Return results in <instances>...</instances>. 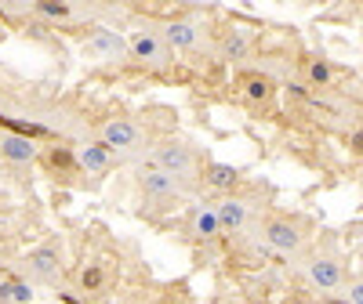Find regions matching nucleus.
I'll return each mask as SVG.
<instances>
[{"mask_svg":"<svg viewBox=\"0 0 363 304\" xmlns=\"http://www.w3.org/2000/svg\"><path fill=\"white\" fill-rule=\"evenodd\" d=\"M157 170H164L167 177L189 174V170H193V152L182 148V145H164V148H157Z\"/></svg>","mask_w":363,"mask_h":304,"instance_id":"3","label":"nucleus"},{"mask_svg":"<svg viewBox=\"0 0 363 304\" xmlns=\"http://www.w3.org/2000/svg\"><path fill=\"white\" fill-rule=\"evenodd\" d=\"M128 51L135 54V62H149V66H164L167 62V44L157 33H145V29L131 37Z\"/></svg>","mask_w":363,"mask_h":304,"instance_id":"1","label":"nucleus"},{"mask_svg":"<svg viewBox=\"0 0 363 304\" xmlns=\"http://www.w3.org/2000/svg\"><path fill=\"white\" fill-rule=\"evenodd\" d=\"M309 76H313L316 83H327V80H330V69H327L323 62H313V66H309Z\"/></svg>","mask_w":363,"mask_h":304,"instance_id":"19","label":"nucleus"},{"mask_svg":"<svg viewBox=\"0 0 363 304\" xmlns=\"http://www.w3.org/2000/svg\"><path fill=\"white\" fill-rule=\"evenodd\" d=\"M87 54L91 58H106V62H116V58L124 54V40H120L116 33H109V29H102V33H95L87 40Z\"/></svg>","mask_w":363,"mask_h":304,"instance_id":"6","label":"nucleus"},{"mask_svg":"<svg viewBox=\"0 0 363 304\" xmlns=\"http://www.w3.org/2000/svg\"><path fill=\"white\" fill-rule=\"evenodd\" d=\"M167 44H171V47H193V44H196V25H189V22H171V25H167Z\"/></svg>","mask_w":363,"mask_h":304,"instance_id":"12","label":"nucleus"},{"mask_svg":"<svg viewBox=\"0 0 363 304\" xmlns=\"http://www.w3.org/2000/svg\"><path fill=\"white\" fill-rule=\"evenodd\" d=\"M309 279H313L316 286H323V290H335V286L342 283V268H338L335 261H313V264H309Z\"/></svg>","mask_w":363,"mask_h":304,"instance_id":"9","label":"nucleus"},{"mask_svg":"<svg viewBox=\"0 0 363 304\" xmlns=\"http://www.w3.org/2000/svg\"><path fill=\"white\" fill-rule=\"evenodd\" d=\"M244 90H247V98L262 102V98H269V90H272V83H269L265 76H247V80H244Z\"/></svg>","mask_w":363,"mask_h":304,"instance_id":"15","label":"nucleus"},{"mask_svg":"<svg viewBox=\"0 0 363 304\" xmlns=\"http://www.w3.org/2000/svg\"><path fill=\"white\" fill-rule=\"evenodd\" d=\"M265 242H269L272 250L294 254V250L301 247V235H298V228L287 225V221H269V225H265Z\"/></svg>","mask_w":363,"mask_h":304,"instance_id":"4","label":"nucleus"},{"mask_svg":"<svg viewBox=\"0 0 363 304\" xmlns=\"http://www.w3.org/2000/svg\"><path fill=\"white\" fill-rule=\"evenodd\" d=\"M142 189H145V196H171L174 192V177H167L164 170H145L142 174Z\"/></svg>","mask_w":363,"mask_h":304,"instance_id":"11","label":"nucleus"},{"mask_svg":"<svg viewBox=\"0 0 363 304\" xmlns=\"http://www.w3.org/2000/svg\"><path fill=\"white\" fill-rule=\"evenodd\" d=\"M291 304H306V300H291Z\"/></svg>","mask_w":363,"mask_h":304,"instance_id":"21","label":"nucleus"},{"mask_svg":"<svg viewBox=\"0 0 363 304\" xmlns=\"http://www.w3.org/2000/svg\"><path fill=\"white\" fill-rule=\"evenodd\" d=\"M37 11H40V15H48V18H66V15H69V8H66V4H37Z\"/></svg>","mask_w":363,"mask_h":304,"instance_id":"17","label":"nucleus"},{"mask_svg":"<svg viewBox=\"0 0 363 304\" xmlns=\"http://www.w3.org/2000/svg\"><path fill=\"white\" fill-rule=\"evenodd\" d=\"M99 283H102V271H99V268L84 271V286H99Z\"/></svg>","mask_w":363,"mask_h":304,"instance_id":"20","label":"nucleus"},{"mask_svg":"<svg viewBox=\"0 0 363 304\" xmlns=\"http://www.w3.org/2000/svg\"><path fill=\"white\" fill-rule=\"evenodd\" d=\"M193 235H200V239L218 235V218H215V210H196V218H193Z\"/></svg>","mask_w":363,"mask_h":304,"instance_id":"14","label":"nucleus"},{"mask_svg":"<svg viewBox=\"0 0 363 304\" xmlns=\"http://www.w3.org/2000/svg\"><path fill=\"white\" fill-rule=\"evenodd\" d=\"M26 264H29V271H33V276H40V279H51L55 271H58V250H55V247L29 250Z\"/></svg>","mask_w":363,"mask_h":304,"instance_id":"7","label":"nucleus"},{"mask_svg":"<svg viewBox=\"0 0 363 304\" xmlns=\"http://www.w3.org/2000/svg\"><path fill=\"white\" fill-rule=\"evenodd\" d=\"M29 297H33V293H29V286H26V283H11V300L29 304Z\"/></svg>","mask_w":363,"mask_h":304,"instance_id":"18","label":"nucleus"},{"mask_svg":"<svg viewBox=\"0 0 363 304\" xmlns=\"http://www.w3.org/2000/svg\"><path fill=\"white\" fill-rule=\"evenodd\" d=\"M236 177H240V170L229 167V163H211V167H207V181H211L215 189H233Z\"/></svg>","mask_w":363,"mask_h":304,"instance_id":"13","label":"nucleus"},{"mask_svg":"<svg viewBox=\"0 0 363 304\" xmlns=\"http://www.w3.org/2000/svg\"><path fill=\"white\" fill-rule=\"evenodd\" d=\"M77 160H80V167L102 174V170H109V148H106V145H84V148L77 152Z\"/></svg>","mask_w":363,"mask_h":304,"instance_id":"10","label":"nucleus"},{"mask_svg":"<svg viewBox=\"0 0 363 304\" xmlns=\"http://www.w3.org/2000/svg\"><path fill=\"white\" fill-rule=\"evenodd\" d=\"M215 218H218V228H240L247 221V203L240 199H222L215 206Z\"/></svg>","mask_w":363,"mask_h":304,"instance_id":"8","label":"nucleus"},{"mask_svg":"<svg viewBox=\"0 0 363 304\" xmlns=\"http://www.w3.org/2000/svg\"><path fill=\"white\" fill-rule=\"evenodd\" d=\"M145 138L135 124H128V119H113V124L102 127V145L113 152V148H138Z\"/></svg>","mask_w":363,"mask_h":304,"instance_id":"2","label":"nucleus"},{"mask_svg":"<svg viewBox=\"0 0 363 304\" xmlns=\"http://www.w3.org/2000/svg\"><path fill=\"white\" fill-rule=\"evenodd\" d=\"M244 51H247V40H244V33H229V37H225V54H229V58H240Z\"/></svg>","mask_w":363,"mask_h":304,"instance_id":"16","label":"nucleus"},{"mask_svg":"<svg viewBox=\"0 0 363 304\" xmlns=\"http://www.w3.org/2000/svg\"><path fill=\"white\" fill-rule=\"evenodd\" d=\"M0 156L11 160V163H29L37 156V145L33 138H22V134H4L0 138Z\"/></svg>","mask_w":363,"mask_h":304,"instance_id":"5","label":"nucleus"}]
</instances>
